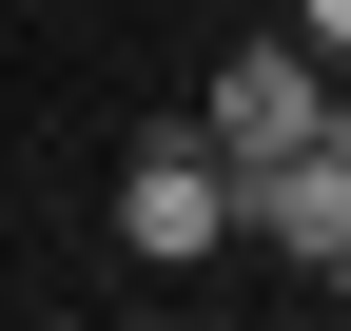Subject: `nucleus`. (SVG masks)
I'll use <instances>...</instances> for the list:
<instances>
[{
    "label": "nucleus",
    "mask_w": 351,
    "mask_h": 331,
    "mask_svg": "<svg viewBox=\"0 0 351 331\" xmlns=\"http://www.w3.org/2000/svg\"><path fill=\"white\" fill-rule=\"evenodd\" d=\"M117 254H137V273L234 254V156H215V137H137V156H117Z\"/></svg>",
    "instance_id": "1"
},
{
    "label": "nucleus",
    "mask_w": 351,
    "mask_h": 331,
    "mask_svg": "<svg viewBox=\"0 0 351 331\" xmlns=\"http://www.w3.org/2000/svg\"><path fill=\"white\" fill-rule=\"evenodd\" d=\"M195 137L234 156V176L293 156V137H332V59H313V39H234V59L195 78Z\"/></svg>",
    "instance_id": "2"
},
{
    "label": "nucleus",
    "mask_w": 351,
    "mask_h": 331,
    "mask_svg": "<svg viewBox=\"0 0 351 331\" xmlns=\"http://www.w3.org/2000/svg\"><path fill=\"white\" fill-rule=\"evenodd\" d=\"M293 39H313V59H332V78H351V0H293Z\"/></svg>",
    "instance_id": "3"
},
{
    "label": "nucleus",
    "mask_w": 351,
    "mask_h": 331,
    "mask_svg": "<svg viewBox=\"0 0 351 331\" xmlns=\"http://www.w3.org/2000/svg\"><path fill=\"white\" fill-rule=\"evenodd\" d=\"M137 331H195V312H137Z\"/></svg>",
    "instance_id": "4"
},
{
    "label": "nucleus",
    "mask_w": 351,
    "mask_h": 331,
    "mask_svg": "<svg viewBox=\"0 0 351 331\" xmlns=\"http://www.w3.org/2000/svg\"><path fill=\"white\" fill-rule=\"evenodd\" d=\"M332 293H351V254H332Z\"/></svg>",
    "instance_id": "5"
}]
</instances>
